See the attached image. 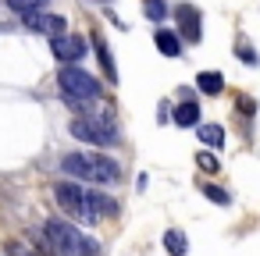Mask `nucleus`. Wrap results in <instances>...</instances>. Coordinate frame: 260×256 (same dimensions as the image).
Masks as SVG:
<instances>
[{
    "label": "nucleus",
    "mask_w": 260,
    "mask_h": 256,
    "mask_svg": "<svg viewBox=\"0 0 260 256\" xmlns=\"http://www.w3.org/2000/svg\"><path fill=\"white\" fill-rule=\"evenodd\" d=\"M54 199H57V206H61L68 217H75V221H82V224H96V221L118 213V203H114L107 192L86 189L82 181H57V185H54Z\"/></svg>",
    "instance_id": "1"
},
{
    "label": "nucleus",
    "mask_w": 260,
    "mask_h": 256,
    "mask_svg": "<svg viewBox=\"0 0 260 256\" xmlns=\"http://www.w3.org/2000/svg\"><path fill=\"white\" fill-rule=\"evenodd\" d=\"M61 171L75 181H89V185H107L121 178L118 160H111L107 153H68L61 160Z\"/></svg>",
    "instance_id": "2"
},
{
    "label": "nucleus",
    "mask_w": 260,
    "mask_h": 256,
    "mask_svg": "<svg viewBox=\"0 0 260 256\" xmlns=\"http://www.w3.org/2000/svg\"><path fill=\"white\" fill-rule=\"evenodd\" d=\"M43 231H47V245H50L54 256H96L100 252L96 238L82 235V228H75L61 217H50L43 224Z\"/></svg>",
    "instance_id": "3"
},
{
    "label": "nucleus",
    "mask_w": 260,
    "mask_h": 256,
    "mask_svg": "<svg viewBox=\"0 0 260 256\" xmlns=\"http://www.w3.org/2000/svg\"><path fill=\"white\" fill-rule=\"evenodd\" d=\"M57 86H61V96H64L72 107L93 103V100L104 93V86H100L89 71H82L79 64H64V68L57 71Z\"/></svg>",
    "instance_id": "4"
},
{
    "label": "nucleus",
    "mask_w": 260,
    "mask_h": 256,
    "mask_svg": "<svg viewBox=\"0 0 260 256\" xmlns=\"http://www.w3.org/2000/svg\"><path fill=\"white\" fill-rule=\"evenodd\" d=\"M72 135L82 139V142H93V146H118V125L107 111H93V114H82L72 121Z\"/></svg>",
    "instance_id": "5"
},
{
    "label": "nucleus",
    "mask_w": 260,
    "mask_h": 256,
    "mask_svg": "<svg viewBox=\"0 0 260 256\" xmlns=\"http://www.w3.org/2000/svg\"><path fill=\"white\" fill-rule=\"evenodd\" d=\"M50 50H54V57H57L61 64H79V61L86 57V50H89V40H82V36H72V32H64V36L50 40Z\"/></svg>",
    "instance_id": "6"
},
{
    "label": "nucleus",
    "mask_w": 260,
    "mask_h": 256,
    "mask_svg": "<svg viewBox=\"0 0 260 256\" xmlns=\"http://www.w3.org/2000/svg\"><path fill=\"white\" fill-rule=\"evenodd\" d=\"M200 11L192 8V4H178L175 8V25H178V36L182 40H189V43H200L203 40V32H200Z\"/></svg>",
    "instance_id": "7"
},
{
    "label": "nucleus",
    "mask_w": 260,
    "mask_h": 256,
    "mask_svg": "<svg viewBox=\"0 0 260 256\" xmlns=\"http://www.w3.org/2000/svg\"><path fill=\"white\" fill-rule=\"evenodd\" d=\"M22 22H25V29H32V32H43V36H50V40L64 36V29H68V22H64L61 15H43V11L22 15Z\"/></svg>",
    "instance_id": "8"
},
{
    "label": "nucleus",
    "mask_w": 260,
    "mask_h": 256,
    "mask_svg": "<svg viewBox=\"0 0 260 256\" xmlns=\"http://www.w3.org/2000/svg\"><path fill=\"white\" fill-rule=\"evenodd\" d=\"M153 43H157V50L164 57H182V43H178V36L171 29H157L153 32Z\"/></svg>",
    "instance_id": "9"
},
{
    "label": "nucleus",
    "mask_w": 260,
    "mask_h": 256,
    "mask_svg": "<svg viewBox=\"0 0 260 256\" xmlns=\"http://www.w3.org/2000/svg\"><path fill=\"white\" fill-rule=\"evenodd\" d=\"M200 103L196 100H182L178 107H175V125H182V128H192L196 121H200Z\"/></svg>",
    "instance_id": "10"
},
{
    "label": "nucleus",
    "mask_w": 260,
    "mask_h": 256,
    "mask_svg": "<svg viewBox=\"0 0 260 256\" xmlns=\"http://www.w3.org/2000/svg\"><path fill=\"white\" fill-rule=\"evenodd\" d=\"M164 249H168L171 256H185V252H189L185 231H182V228H168V231H164Z\"/></svg>",
    "instance_id": "11"
},
{
    "label": "nucleus",
    "mask_w": 260,
    "mask_h": 256,
    "mask_svg": "<svg viewBox=\"0 0 260 256\" xmlns=\"http://www.w3.org/2000/svg\"><path fill=\"white\" fill-rule=\"evenodd\" d=\"M196 86H200V93L217 96V93L224 89V75H221V71H200V75H196Z\"/></svg>",
    "instance_id": "12"
},
{
    "label": "nucleus",
    "mask_w": 260,
    "mask_h": 256,
    "mask_svg": "<svg viewBox=\"0 0 260 256\" xmlns=\"http://www.w3.org/2000/svg\"><path fill=\"white\" fill-rule=\"evenodd\" d=\"M93 47H96V57H100V68H104V75L111 79V86L118 82V71H114V57H111V50H107V43L100 40V36H93Z\"/></svg>",
    "instance_id": "13"
},
{
    "label": "nucleus",
    "mask_w": 260,
    "mask_h": 256,
    "mask_svg": "<svg viewBox=\"0 0 260 256\" xmlns=\"http://www.w3.org/2000/svg\"><path fill=\"white\" fill-rule=\"evenodd\" d=\"M196 139L207 142L210 150H221V146H224V128H221V125H200V128H196Z\"/></svg>",
    "instance_id": "14"
},
{
    "label": "nucleus",
    "mask_w": 260,
    "mask_h": 256,
    "mask_svg": "<svg viewBox=\"0 0 260 256\" xmlns=\"http://www.w3.org/2000/svg\"><path fill=\"white\" fill-rule=\"evenodd\" d=\"M200 192H203L210 203H217V206H228V203H232L228 189H217V185H210V181H200Z\"/></svg>",
    "instance_id": "15"
},
{
    "label": "nucleus",
    "mask_w": 260,
    "mask_h": 256,
    "mask_svg": "<svg viewBox=\"0 0 260 256\" xmlns=\"http://www.w3.org/2000/svg\"><path fill=\"white\" fill-rule=\"evenodd\" d=\"M8 8L15 15H32V11H43L47 8V0H8Z\"/></svg>",
    "instance_id": "16"
},
{
    "label": "nucleus",
    "mask_w": 260,
    "mask_h": 256,
    "mask_svg": "<svg viewBox=\"0 0 260 256\" xmlns=\"http://www.w3.org/2000/svg\"><path fill=\"white\" fill-rule=\"evenodd\" d=\"M235 57H239L242 64H256V50L246 43V36H239V40H235Z\"/></svg>",
    "instance_id": "17"
},
{
    "label": "nucleus",
    "mask_w": 260,
    "mask_h": 256,
    "mask_svg": "<svg viewBox=\"0 0 260 256\" xmlns=\"http://www.w3.org/2000/svg\"><path fill=\"white\" fill-rule=\"evenodd\" d=\"M146 18L150 22H160V18H168V0H146Z\"/></svg>",
    "instance_id": "18"
},
{
    "label": "nucleus",
    "mask_w": 260,
    "mask_h": 256,
    "mask_svg": "<svg viewBox=\"0 0 260 256\" xmlns=\"http://www.w3.org/2000/svg\"><path fill=\"white\" fill-rule=\"evenodd\" d=\"M196 167H203L207 174H214V171H221V164H217V157H214V153H207V150H200V153H196Z\"/></svg>",
    "instance_id": "19"
},
{
    "label": "nucleus",
    "mask_w": 260,
    "mask_h": 256,
    "mask_svg": "<svg viewBox=\"0 0 260 256\" xmlns=\"http://www.w3.org/2000/svg\"><path fill=\"white\" fill-rule=\"evenodd\" d=\"M235 107L242 111V118H253V114H256V103H253L249 96H235Z\"/></svg>",
    "instance_id": "20"
},
{
    "label": "nucleus",
    "mask_w": 260,
    "mask_h": 256,
    "mask_svg": "<svg viewBox=\"0 0 260 256\" xmlns=\"http://www.w3.org/2000/svg\"><path fill=\"white\" fill-rule=\"evenodd\" d=\"M8 256H36V252H32V249H25L22 242H15V238H11V242H8Z\"/></svg>",
    "instance_id": "21"
}]
</instances>
